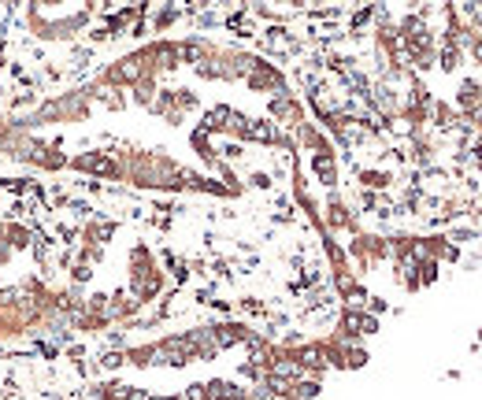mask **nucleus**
Listing matches in <instances>:
<instances>
[{"label": "nucleus", "instance_id": "obj_1", "mask_svg": "<svg viewBox=\"0 0 482 400\" xmlns=\"http://www.w3.org/2000/svg\"><path fill=\"white\" fill-rule=\"evenodd\" d=\"M245 86L253 89V93H271V96L290 93V89H286V74H282L275 63H268V60H256V67H253V71H248V78H245Z\"/></svg>", "mask_w": 482, "mask_h": 400}, {"label": "nucleus", "instance_id": "obj_6", "mask_svg": "<svg viewBox=\"0 0 482 400\" xmlns=\"http://www.w3.org/2000/svg\"><path fill=\"white\" fill-rule=\"evenodd\" d=\"M460 67H464L460 45H438V71L442 74H460Z\"/></svg>", "mask_w": 482, "mask_h": 400}, {"label": "nucleus", "instance_id": "obj_2", "mask_svg": "<svg viewBox=\"0 0 482 400\" xmlns=\"http://www.w3.org/2000/svg\"><path fill=\"white\" fill-rule=\"evenodd\" d=\"M308 167H312V178L319 182L327 193L338 189V182H341V174H338V152H315L308 160Z\"/></svg>", "mask_w": 482, "mask_h": 400}, {"label": "nucleus", "instance_id": "obj_5", "mask_svg": "<svg viewBox=\"0 0 482 400\" xmlns=\"http://www.w3.org/2000/svg\"><path fill=\"white\" fill-rule=\"evenodd\" d=\"M75 171H89V174H101V178H119V163L104 152H86V156H75L71 160Z\"/></svg>", "mask_w": 482, "mask_h": 400}, {"label": "nucleus", "instance_id": "obj_10", "mask_svg": "<svg viewBox=\"0 0 482 400\" xmlns=\"http://www.w3.org/2000/svg\"><path fill=\"white\" fill-rule=\"evenodd\" d=\"M478 345H482V326H478Z\"/></svg>", "mask_w": 482, "mask_h": 400}, {"label": "nucleus", "instance_id": "obj_7", "mask_svg": "<svg viewBox=\"0 0 482 400\" xmlns=\"http://www.w3.org/2000/svg\"><path fill=\"white\" fill-rule=\"evenodd\" d=\"M415 278H420V289H423V286H434V282L442 278V263L420 256V260H415Z\"/></svg>", "mask_w": 482, "mask_h": 400}, {"label": "nucleus", "instance_id": "obj_3", "mask_svg": "<svg viewBox=\"0 0 482 400\" xmlns=\"http://www.w3.org/2000/svg\"><path fill=\"white\" fill-rule=\"evenodd\" d=\"M212 330V338H215V345H219V352H226V348H238V345H245L248 338H253V326L248 323H238V319H230V323H219V326H208Z\"/></svg>", "mask_w": 482, "mask_h": 400}, {"label": "nucleus", "instance_id": "obj_9", "mask_svg": "<svg viewBox=\"0 0 482 400\" xmlns=\"http://www.w3.org/2000/svg\"><path fill=\"white\" fill-rule=\"evenodd\" d=\"M248 186H256V189H271V174H268V171H253V174H248Z\"/></svg>", "mask_w": 482, "mask_h": 400}, {"label": "nucleus", "instance_id": "obj_4", "mask_svg": "<svg viewBox=\"0 0 482 400\" xmlns=\"http://www.w3.org/2000/svg\"><path fill=\"white\" fill-rule=\"evenodd\" d=\"M482 104V78H471V74H464L460 78V86H456V96H453V108L468 119V115Z\"/></svg>", "mask_w": 482, "mask_h": 400}, {"label": "nucleus", "instance_id": "obj_8", "mask_svg": "<svg viewBox=\"0 0 482 400\" xmlns=\"http://www.w3.org/2000/svg\"><path fill=\"white\" fill-rule=\"evenodd\" d=\"M178 19H182V11H178V8H160V11L153 15V30H156V33H163V30H171Z\"/></svg>", "mask_w": 482, "mask_h": 400}, {"label": "nucleus", "instance_id": "obj_11", "mask_svg": "<svg viewBox=\"0 0 482 400\" xmlns=\"http://www.w3.org/2000/svg\"><path fill=\"white\" fill-rule=\"evenodd\" d=\"M478 352H482V348H478Z\"/></svg>", "mask_w": 482, "mask_h": 400}]
</instances>
